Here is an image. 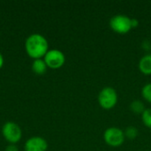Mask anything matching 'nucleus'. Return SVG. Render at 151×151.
Wrapping results in <instances>:
<instances>
[{"label":"nucleus","mask_w":151,"mask_h":151,"mask_svg":"<svg viewBox=\"0 0 151 151\" xmlns=\"http://www.w3.org/2000/svg\"><path fill=\"white\" fill-rule=\"evenodd\" d=\"M4 57H3L2 53L0 52V69L3 67V65H4Z\"/></svg>","instance_id":"obj_16"},{"label":"nucleus","mask_w":151,"mask_h":151,"mask_svg":"<svg viewBox=\"0 0 151 151\" xmlns=\"http://www.w3.org/2000/svg\"><path fill=\"white\" fill-rule=\"evenodd\" d=\"M48 69V66L46 63L44 62L43 58L40 59H35L32 63V71L38 75L44 74Z\"/></svg>","instance_id":"obj_9"},{"label":"nucleus","mask_w":151,"mask_h":151,"mask_svg":"<svg viewBox=\"0 0 151 151\" xmlns=\"http://www.w3.org/2000/svg\"><path fill=\"white\" fill-rule=\"evenodd\" d=\"M139 70L145 75H151V53H147L139 61Z\"/></svg>","instance_id":"obj_8"},{"label":"nucleus","mask_w":151,"mask_h":151,"mask_svg":"<svg viewBox=\"0 0 151 151\" xmlns=\"http://www.w3.org/2000/svg\"><path fill=\"white\" fill-rule=\"evenodd\" d=\"M25 50L34 60L42 58L49 50L48 40L41 34H32L25 41Z\"/></svg>","instance_id":"obj_1"},{"label":"nucleus","mask_w":151,"mask_h":151,"mask_svg":"<svg viewBox=\"0 0 151 151\" xmlns=\"http://www.w3.org/2000/svg\"><path fill=\"white\" fill-rule=\"evenodd\" d=\"M47 141L40 136H34L29 138L24 144V151H47Z\"/></svg>","instance_id":"obj_7"},{"label":"nucleus","mask_w":151,"mask_h":151,"mask_svg":"<svg viewBox=\"0 0 151 151\" xmlns=\"http://www.w3.org/2000/svg\"><path fill=\"white\" fill-rule=\"evenodd\" d=\"M129 108H130L131 111L136 115H142L144 112V111L146 110L144 103L141 100H134L130 104Z\"/></svg>","instance_id":"obj_10"},{"label":"nucleus","mask_w":151,"mask_h":151,"mask_svg":"<svg viewBox=\"0 0 151 151\" xmlns=\"http://www.w3.org/2000/svg\"><path fill=\"white\" fill-rule=\"evenodd\" d=\"M139 26V20L137 19H132V27L133 28H135Z\"/></svg>","instance_id":"obj_15"},{"label":"nucleus","mask_w":151,"mask_h":151,"mask_svg":"<svg viewBox=\"0 0 151 151\" xmlns=\"http://www.w3.org/2000/svg\"><path fill=\"white\" fill-rule=\"evenodd\" d=\"M4 151H19L18 147L16 146V144H9L6 148Z\"/></svg>","instance_id":"obj_14"},{"label":"nucleus","mask_w":151,"mask_h":151,"mask_svg":"<svg viewBox=\"0 0 151 151\" xmlns=\"http://www.w3.org/2000/svg\"><path fill=\"white\" fill-rule=\"evenodd\" d=\"M104 140L105 143L111 147H120L126 140L125 133L122 129L116 127L107 128L104 133Z\"/></svg>","instance_id":"obj_4"},{"label":"nucleus","mask_w":151,"mask_h":151,"mask_svg":"<svg viewBox=\"0 0 151 151\" xmlns=\"http://www.w3.org/2000/svg\"><path fill=\"white\" fill-rule=\"evenodd\" d=\"M109 24L111 30L119 35H126L133 29L132 18L125 14L114 15L110 19Z\"/></svg>","instance_id":"obj_3"},{"label":"nucleus","mask_w":151,"mask_h":151,"mask_svg":"<svg viewBox=\"0 0 151 151\" xmlns=\"http://www.w3.org/2000/svg\"><path fill=\"white\" fill-rule=\"evenodd\" d=\"M141 117L143 125L146 127L151 129V108H146V110L141 115Z\"/></svg>","instance_id":"obj_11"},{"label":"nucleus","mask_w":151,"mask_h":151,"mask_svg":"<svg viewBox=\"0 0 151 151\" xmlns=\"http://www.w3.org/2000/svg\"><path fill=\"white\" fill-rule=\"evenodd\" d=\"M2 134L10 144H17L22 138L20 127L12 121H8L4 124L2 127Z\"/></svg>","instance_id":"obj_5"},{"label":"nucleus","mask_w":151,"mask_h":151,"mask_svg":"<svg viewBox=\"0 0 151 151\" xmlns=\"http://www.w3.org/2000/svg\"><path fill=\"white\" fill-rule=\"evenodd\" d=\"M124 133H125L126 138H127L129 140H134L138 136L139 131H138V129L135 127L131 126V127H127V129L124 131Z\"/></svg>","instance_id":"obj_12"},{"label":"nucleus","mask_w":151,"mask_h":151,"mask_svg":"<svg viewBox=\"0 0 151 151\" xmlns=\"http://www.w3.org/2000/svg\"><path fill=\"white\" fill-rule=\"evenodd\" d=\"M142 98L151 104V82L145 84L142 88Z\"/></svg>","instance_id":"obj_13"},{"label":"nucleus","mask_w":151,"mask_h":151,"mask_svg":"<svg viewBox=\"0 0 151 151\" xmlns=\"http://www.w3.org/2000/svg\"><path fill=\"white\" fill-rule=\"evenodd\" d=\"M43 60L49 68L58 69L65 65V56L61 50L58 49H52L48 50V52L43 58Z\"/></svg>","instance_id":"obj_6"},{"label":"nucleus","mask_w":151,"mask_h":151,"mask_svg":"<svg viewBox=\"0 0 151 151\" xmlns=\"http://www.w3.org/2000/svg\"><path fill=\"white\" fill-rule=\"evenodd\" d=\"M97 101L101 108L104 110H111L117 105L119 96L115 88L105 87L99 92Z\"/></svg>","instance_id":"obj_2"}]
</instances>
